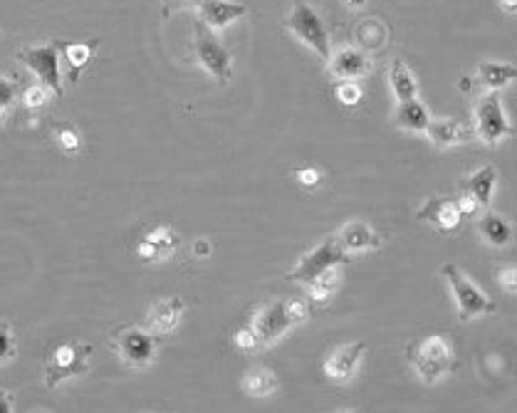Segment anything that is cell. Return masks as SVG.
<instances>
[{
    "mask_svg": "<svg viewBox=\"0 0 517 413\" xmlns=\"http://www.w3.org/2000/svg\"><path fill=\"white\" fill-rule=\"evenodd\" d=\"M406 356L414 367V371L421 377L423 384H439L446 374L458 371V359L453 352V345L446 335H431L406 346Z\"/></svg>",
    "mask_w": 517,
    "mask_h": 413,
    "instance_id": "cell-1",
    "label": "cell"
},
{
    "mask_svg": "<svg viewBox=\"0 0 517 413\" xmlns=\"http://www.w3.org/2000/svg\"><path fill=\"white\" fill-rule=\"evenodd\" d=\"M164 336L149 332L141 325H124L112 332V349L129 369H147L156 362Z\"/></svg>",
    "mask_w": 517,
    "mask_h": 413,
    "instance_id": "cell-2",
    "label": "cell"
},
{
    "mask_svg": "<svg viewBox=\"0 0 517 413\" xmlns=\"http://www.w3.org/2000/svg\"><path fill=\"white\" fill-rule=\"evenodd\" d=\"M440 277H446V283L450 284V293L456 297V310L460 322H470V319L475 317H483V315L498 312V305H495L458 265L446 263V265L440 267Z\"/></svg>",
    "mask_w": 517,
    "mask_h": 413,
    "instance_id": "cell-3",
    "label": "cell"
},
{
    "mask_svg": "<svg viewBox=\"0 0 517 413\" xmlns=\"http://www.w3.org/2000/svg\"><path fill=\"white\" fill-rule=\"evenodd\" d=\"M284 27H287L302 45H307L315 55H319L322 60H329L332 50H329L327 23L322 20V15L312 8L307 0H295L293 8H290V13L284 17Z\"/></svg>",
    "mask_w": 517,
    "mask_h": 413,
    "instance_id": "cell-4",
    "label": "cell"
},
{
    "mask_svg": "<svg viewBox=\"0 0 517 413\" xmlns=\"http://www.w3.org/2000/svg\"><path fill=\"white\" fill-rule=\"evenodd\" d=\"M60 55L62 43L60 40H50L43 45H27L16 52V60L33 72L35 77L40 79V85L50 87L52 95L62 97L65 87H62V69H60Z\"/></svg>",
    "mask_w": 517,
    "mask_h": 413,
    "instance_id": "cell-5",
    "label": "cell"
},
{
    "mask_svg": "<svg viewBox=\"0 0 517 413\" xmlns=\"http://www.w3.org/2000/svg\"><path fill=\"white\" fill-rule=\"evenodd\" d=\"M473 137L481 139L485 147H498L501 141L515 134L510 124L501 92H485L478 97L473 109Z\"/></svg>",
    "mask_w": 517,
    "mask_h": 413,
    "instance_id": "cell-6",
    "label": "cell"
},
{
    "mask_svg": "<svg viewBox=\"0 0 517 413\" xmlns=\"http://www.w3.org/2000/svg\"><path fill=\"white\" fill-rule=\"evenodd\" d=\"M89 362H92V345H87V342H75L72 339V342L55 346L50 359L45 362V387L57 388L62 381L85 377L87 369H89Z\"/></svg>",
    "mask_w": 517,
    "mask_h": 413,
    "instance_id": "cell-7",
    "label": "cell"
},
{
    "mask_svg": "<svg viewBox=\"0 0 517 413\" xmlns=\"http://www.w3.org/2000/svg\"><path fill=\"white\" fill-rule=\"evenodd\" d=\"M352 263L349 258V253L339 248V243L335 238H325V241L315 245L312 250H307L300 260H297V265L284 275V280H290V283H300V284H307L315 283L319 275H325L327 270L332 267H345Z\"/></svg>",
    "mask_w": 517,
    "mask_h": 413,
    "instance_id": "cell-8",
    "label": "cell"
},
{
    "mask_svg": "<svg viewBox=\"0 0 517 413\" xmlns=\"http://www.w3.org/2000/svg\"><path fill=\"white\" fill-rule=\"evenodd\" d=\"M193 50H196V60L211 77L228 82L231 72H233V55L228 52L218 35L208 26H203L201 20L193 23Z\"/></svg>",
    "mask_w": 517,
    "mask_h": 413,
    "instance_id": "cell-9",
    "label": "cell"
},
{
    "mask_svg": "<svg viewBox=\"0 0 517 413\" xmlns=\"http://www.w3.org/2000/svg\"><path fill=\"white\" fill-rule=\"evenodd\" d=\"M251 327L258 335L260 346H273L283 339L293 327H297V319L287 307V300H267L260 310H255L251 319Z\"/></svg>",
    "mask_w": 517,
    "mask_h": 413,
    "instance_id": "cell-10",
    "label": "cell"
},
{
    "mask_svg": "<svg viewBox=\"0 0 517 413\" xmlns=\"http://www.w3.org/2000/svg\"><path fill=\"white\" fill-rule=\"evenodd\" d=\"M364 354H367V342H349V345L336 346L325 359V377L335 384H349L359 374Z\"/></svg>",
    "mask_w": 517,
    "mask_h": 413,
    "instance_id": "cell-11",
    "label": "cell"
},
{
    "mask_svg": "<svg viewBox=\"0 0 517 413\" xmlns=\"http://www.w3.org/2000/svg\"><path fill=\"white\" fill-rule=\"evenodd\" d=\"M371 60L369 52L359 47H342L336 55H329L327 72L339 82H357L369 75Z\"/></svg>",
    "mask_w": 517,
    "mask_h": 413,
    "instance_id": "cell-12",
    "label": "cell"
},
{
    "mask_svg": "<svg viewBox=\"0 0 517 413\" xmlns=\"http://www.w3.org/2000/svg\"><path fill=\"white\" fill-rule=\"evenodd\" d=\"M196 10H199L201 23L211 27L213 33L248 15V5L235 0H196Z\"/></svg>",
    "mask_w": 517,
    "mask_h": 413,
    "instance_id": "cell-13",
    "label": "cell"
},
{
    "mask_svg": "<svg viewBox=\"0 0 517 413\" xmlns=\"http://www.w3.org/2000/svg\"><path fill=\"white\" fill-rule=\"evenodd\" d=\"M183 312H186V302H183L181 297H164V300H156L154 305L149 307L144 327L159 336L171 335L173 329L179 327Z\"/></svg>",
    "mask_w": 517,
    "mask_h": 413,
    "instance_id": "cell-14",
    "label": "cell"
},
{
    "mask_svg": "<svg viewBox=\"0 0 517 413\" xmlns=\"http://www.w3.org/2000/svg\"><path fill=\"white\" fill-rule=\"evenodd\" d=\"M416 218L423 223H431L439 232H453L463 221V213L453 199H429L416 211Z\"/></svg>",
    "mask_w": 517,
    "mask_h": 413,
    "instance_id": "cell-15",
    "label": "cell"
},
{
    "mask_svg": "<svg viewBox=\"0 0 517 413\" xmlns=\"http://www.w3.org/2000/svg\"><path fill=\"white\" fill-rule=\"evenodd\" d=\"M335 241L339 243V248L345 253H364V250L381 248V235L371 228L367 221H349L339 228L335 235Z\"/></svg>",
    "mask_w": 517,
    "mask_h": 413,
    "instance_id": "cell-16",
    "label": "cell"
},
{
    "mask_svg": "<svg viewBox=\"0 0 517 413\" xmlns=\"http://www.w3.org/2000/svg\"><path fill=\"white\" fill-rule=\"evenodd\" d=\"M423 134L431 139L433 147L439 149L460 147V144H468L473 139V131L468 129L466 124H458L456 119H449V117H440V119H433L431 117Z\"/></svg>",
    "mask_w": 517,
    "mask_h": 413,
    "instance_id": "cell-17",
    "label": "cell"
},
{
    "mask_svg": "<svg viewBox=\"0 0 517 413\" xmlns=\"http://www.w3.org/2000/svg\"><path fill=\"white\" fill-rule=\"evenodd\" d=\"M517 77V69L512 62H478L475 67V85L485 87L488 92H502L505 87L512 85Z\"/></svg>",
    "mask_w": 517,
    "mask_h": 413,
    "instance_id": "cell-18",
    "label": "cell"
},
{
    "mask_svg": "<svg viewBox=\"0 0 517 413\" xmlns=\"http://www.w3.org/2000/svg\"><path fill=\"white\" fill-rule=\"evenodd\" d=\"M498 179H501V173H498L495 166H491V164L483 166V169L473 171L470 176H468L466 181H463V193L470 196V199H473L475 203L485 211V208L491 206L492 191H495V186H498Z\"/></svg>",
    "mask_w": 517,
    "mask_h": 413,
    "instance_id": "cell-19",
    "label": "cell"
},
{
    "mask_svg": "<svg viewBox=\"0 0 517 413\" xmlns=\"http://www.w3.org/2000/svg\"><path fill=\"white\" fill-rule=\"evenodd\" d=\"M478 232L488 245L492 248H508L512 243V225L508 223V218L501 213H492L485 208V213L478 218Z\"/></svg>",
    "mask_w": 517,
    "mask_h": 413,
    "instance_id": "cell-20",
    "label": "cell"
},
{
    "mask_svg": "<svg viewBox=\"0 0 517 413\" xmlns=\"http://www.w3.org/2000/svg\"><path fill=\"white\" fill-rule=\"evenodd\" d=\"M431 121V112L429 107L416 97V99H406V102H398L397 109V127L398 129L414 131V134H423L426 127Z\"/></svg>",
    "mask_w": 517,
    "mask_h": 413,
    "instance_id": "cell-21",
    "label": "cell"
},
{
    "mask_svg": "<svg viewBox=\"0 0 517 413\" xmlns=\"http://www.w3.org/2000/svg\"><path fill=\"white\" fill-rule=\"evenodd\" d=\"M388 87L397 97L398 102H406V99H416L419 97V82H416V75L408 69L404 60H394L388 65Z\"/></svg>",
    "mask_w": 517,
    "mask_h": 413,
    "instance_id": "cell-22",
    "label": "cell"
},
{
    "mask_svg": "<svg viewBox=\"0 0 517 413\" xmlns=\"http://www.w3.org/2000/svg\"><path fill=\"white\" fill-rule=\"evenodd\" d=\"M277 387H280L277 374L267 367H255L243 377V391L253 398L270 397V394H275Z\"/></svg>",
    "mask_w": 517,
    "mask_h": 413,
    "instance_id": "cell-23",
    "label": "cell"
},
{
    "mask_svg": "<svg viewBox=\"0 0 517 413\" xmlns=\"http://www.w3.org/2000/svg\"><path fill=\"white\" fill-rule=\"evenodd\" d=\"M97 45H99V40H92V43H62V57L69 65V82H78L82 69H87V65L95 57Z\"/></svg>",
    "mask_w": 517,
    "mask_h": 413,
    "instance_id": "cell-24",
    "label": "cell"
},
{
    "mask_svg": "<svg viewBox=\"0 0 517 413\" xmlns=\"http://www.w3.org/2000/svg\"><path fill=\"white\" fill-rule=\"evenodd\" d=\"M357 40H359V45H362L359 50L377 52L387 45L388 30L381 20H377V17H367L362 26L357 27Z\"/></svg>",
    "mask_w": 517,
    "mask_h": 413,
    "instance_id": "cell-25",
    "label": "cell"
},
{
    "mask_svg": "<svg viewBox=\"0 0 517 413\" xmlns=\"http://www.w3.org/2000/svg\"><path fill=\"white\" fill-rule=\"evenodd\" d=\"M339 283H342V267H332L325 275H319L315 283L307 284V290H310L312 300L325 305V302L335 297V293L339 290Z\"/></svg>",
    "mask_w": 517,
    "mask_h": 413,
    "instance_id": "cell-26",
    "label": "cell"
},
{
    "mask_svg": "<svg viewBox=\"0 0 517 413\" xmlns=\"http://www.w3.org/2000/svg\"><path fill=\"white\" fill-rule=\"evenodd\" d=\"M147 238L159 245V250L164 253V258L173 255V253H176V248H179V243H181L179 232L173 231L171 225H159V228H154V231L149 232Z\"/></svg>",
    "mask_w": 517,
    "mask_h": 413,
    "instance_id": "cell-27",
    "label": "cell"
},
{
    "mask_svg": "<svg viewBox=\"0 0 517 413\" xmlns=\"http://www.w3.org/2000/svg\"><path fill=\"white\" fill-rule=\"evenodd\" d=\"M55 139H57V147L62 151H67V154H78L82 149V137H79V131L72 124H57L55 127Z\"/></svg>",
    "mask_w": 517,
    "mask_h": 413,
    "instance_id": "cell-28",
    "label": "cell"
},
{
    "mask_svg": "<svg viewBox=\"0 0 517 413\" xmlns=\"http://www.w3.org/2000/svg\"><path fill=\"white\" fill-rule=\"evenodd\" d=\"M52 97V89L50 87L45 85H30L23 92V104H26L27 109H43V107H47V102H50Z\"/></svg>",
    "mask_w": 517,
    "mask_h": 413,
    "instance_id": "cell-29",
    "label": "cell"
},
{
    "mask_svg": "<svg viewBox=\"0 0 517 413\" xmlns=\"http://www.w3.org/2000/svg\"><path fill=\"white\" fill-rule=\"evenodd\" d=\"M335 95L345 107H357V104L362 102L364 89L359 82H339L335 89Z\"/></svg>",
    "mask_w": 517,
    "mask_h": 413,
    "instance_id": "cell-30",
    "label": "cell"
},
{
    "mask_svg": "<svg viewBox=\"0 0 517 413\" xmlns=\"http://www.w3.org/2000/svg\"><path fill=\"white\" fill-rule=\"evenodd\" d=\"M233 342H235V346L241 349V352H255V349H260L258 335H255V329H253L251 325H245V327L235 329Z\"/></svg>",
    "mask_w": 517,
    "mask_h": 413,
    "instance_id": "cell-31",
    "label": "cell"
},
{
    "mask_svg": "<svg viewBox=\"0 0 517 413\" xmlns=\"http://www.w3.org/2000/svg\"><path fill=\"white\" fill-rule=\"evenodd\" d=\"M16 356V339L10 335V325L0 322V362H8Z\"/></svg>",
    "mask_w": 517,
    "mask_h": 413,
    "instance_id": "cell-32",
    "label": "cell"
},
{
    "mask_svg": "<svg viewBox=\"0 0 517 413\" xmlns=\"http://www.w3.org/2000/svg\"><path fill=\"white\" fill-rule=\"evenodd\" d=\"M137 258L141 260V263H159V260H164V253L159 250V245H156V243H151L149 238H144V241L137 245Z\"/></svg>",
    "mask_w": 517,
    "mask_h": 413,
    "instance_id": "cell-33",
    "label": "cell"
},
{
    "mask_svg": "<svg viewBox=\"0 0 517 413\" xmlns=\"http://www.w3.org/2000/svg\"><path fill=\"white\" fill-rule=\"evenodd\" d=\"M16 97H17L16 82L8 77H0V107H3V109H10L13 102H16Z\"/></svg>",
    "mask_w": 517,
    "mask_h": 413,
    "instance_id": "cell-34",
    "label": "cell"
},
{
    "mask_svg": "<svg viewBox=\"0 0 517 413\" xmlns=\"http://www.w3.org/2000/svg\"><path fill=\"white\" fill-rule=\"evenodd\" d=\"M498 283H501V287L505 290V293L515 294L517 293V267H512V265L501 267V270H498Z\"/></svg>",
    "mask_w": 517,
    "mask_h": 413,
    "instance_id": "cell-35",
    "label": "cell"
},
{
    "mask_svg": "<svg viewBox=\"0 0 517 413\" xmlns=\"http://www.w3.org/2000/svg\"><path fill=\"white\" fill-rule=\"evenodd\" d=\"M297 181L307 189H315L319 181H322V171L315 169V166H305V169H297Z\"/></svg>",
    "mask_w": 517,
    "mask_h": 413,
    "instance_id": "cell-36",
    "label": "cell"
},
{
    "mask_svg": "<svg viewBox=\"0 0 517 413\" xmlns=\"http://www.w3.org/2000/svg\"><path fill=\"white\" fill-rule=\"evenodd\" d=\"M287 307H290V312H293V317L297 319V325H302V322H307V319H310V305H307V302L305 300H297V297H295V300H287Z\"/></svg>",
    "mask_w": 517,
    "mask_h": 413,
    "instance_id": "cell-37",
    "label": "cell"
},
{
    "mask_svg": "<svg viewBox=\"0 0 517 413\" xmlns=\"http://www.w3.org/2000/svg\"><path fill=\"white\" fill-rule=\"evenodd\" d=\"M196 5V0H161V17H171V13Z\"/></svg>",
    "mask_w": 517,
    "mask_h": 413,
    "instance_id": "cell-38",
    "label": "cell"
},
{
    "mask_svg": "<svg viewBox=\"0 0 517 413\" xmlns=\"http://www.w3.org/2000/svg\"><path fill=\"white\" fill-rule=\"evenodd\" d=\"M193 255H196V258H208V255H211V243H208L206 238L193 243Z\"/></svg>",
    "mask_w": 517,
    "mask_h": 413,
    "instance_id": "cell-39",
    "label": "cell"
},
{
    "mask_svg": "<svg viewBox=\"0 0 517 413\" xmlns=\"http://www.w3.org/2000/svg\"><path fill=\"white\" fill-rule=\"evenodd\" d=\"M13 411V398H10L8 391L0 388V413H10Z\"/></svg>",
    "mask_w": 517,
    "mask_h": 413,
    "instance_id": "cell-40",
    "label": "cell"
},
{
    "mask_svg": "<svg viewBox=\"0 0 517 413\" xmlns=\"http://www.w3.org/2000/svg\"><path fill=\"white\" fill-rule=\"evenodd\" d=\"M501 3V8L508 13V15H515L517 13V0H498Z\"/></svg>",
    "mask_w": 517,
    "mask_h": 413,
    "instance_id": "cell-41",
    "label": "cell"
},
{
    "mask_svg": "<svg viewBox=\"0 0 517 413\" xmlns=\"http://www.w3.org/2000/svg\"><path fill=\"white\" fill-rule=\"evenodd\" d=\"M345 3H346V8H352V10H359L367 5V0H345Z\"/></svg>",
    "mask_w": 517,
    "mask_h": 413,
    "instance_id": "cell-42",
    "label": "cell"
},
{
    "mask_svg": "<svg viewBox=\"0 0 517 413\" xmlns=\"http://www.w3.org/2000/svg\"><path fill=\"white\" fill-rule=\"evenodd\" d=\"M8 114H10V109H3V107H0V124L8 119Z\"/></svg>",
    "mask_w": 517,
    "mask_h": 413,
    "instance_id": "cell-43",
    "label": "cell"
}]
</instances>
